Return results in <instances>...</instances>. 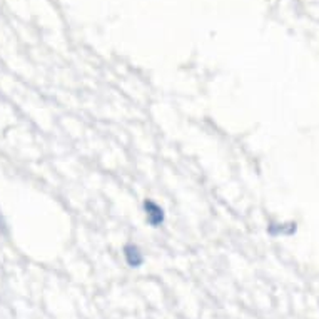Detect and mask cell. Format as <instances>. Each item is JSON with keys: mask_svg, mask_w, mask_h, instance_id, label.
Masks as SVG:
<instances>
[{"mask_svg": "<svg viewBox=\"0 0 319 319\" xmlns=\"http://www.w3.org/2000/svg\"><path fill=\"white\" fill-rule=\"evenodd\" d=\"M146 211H147V219H149V222L152 226H159L160 222H162L164 219V214H162V209L159 208L157 204L154 202H146Z\"/></svg>", "mask_w": 319, "mask_h": 319, "instance_id": "cell-1", "label": "cell"}, {"mask_svg": "<svg viewBox=\"0 0 319 319\" xmlns=\"http://www.w3.org/2000/svg\"><path fill=\"white\" fill-rule=\"evenodd\" d=\"M125 258H127L129 264L132 267L141 266V263H142V256L136 246H127V248H125Z\"/></svg>", "mask_w": 319, "mask_h": 319, "instance_id": "cell-2", "label": "cell"}]
</instances>
